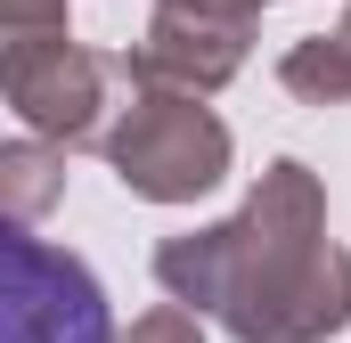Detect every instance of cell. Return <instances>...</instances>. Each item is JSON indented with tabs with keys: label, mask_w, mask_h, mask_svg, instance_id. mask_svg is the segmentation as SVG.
Here are the masks:
<instances>
[{
	"label": "cell",
	"mask_w": 351,
	"mask_h": 343,
	"mask_svg": "<svg viewBox=\"0 0 351 343\" xmlns=\"http://www.w3.org/2000/svg\"><path fill=\"white\" fill-rule=\"evenodd\" d=\"M8 343H106L98 278L41 237H16L8 246Z\"/></svg>",
	"instance_id": "3957f363"
},
{
	"label": "cell",
	"mask_w": 351,
	"mask_h": 343,
	"mask_svg": "<svg viewBox=\"0 0 351 343\" xmlns=\"http://www.w3.org/2000/svg\"><path fill=\"white\" fill-rule=\"evenodd\" d=\"M131 343H196V327L172 319V311H156V319H139V327H131Z\"/></svg>",
	"instance_id": "52a82bcc"
},
{
	"label": "cell",
	"mask_w": 351,
	"mask_h": 343,
	"mask_svg": "<svg viewBox=\"0 0 351 343\" xmlns=\"http://www.w3.org/2000/svg\"><path fill=\"white\" fill-rule=\"evenodd\" d=\"M98 90H106V66L90 49H74L66 33H16L8 41V98H16V115L33 131L82 139L98 123V106H106Z\"/></svg>",
	"instance_id": "277c9868"
},
{
	"label": "cell",
	"mask_w": 351,
	"mask_h": 343,
	"mask_svg": "<svg viewBox=\"0 0 351 343\" xmlns=\"http://www.w3.org/2000/svg\"><path fill=\"white\" fill-rule=\"evenodd\" d=\"M164 8H180V16H221V25H245V8H254V0H164Z\"/></svg>",
	"instance_id": "ba28073f"
},
{
	"label": "cell",
	"mask_w": 351,
	"mask_h": 343,
	"mask_svg": "<svg viewBox=\"0 0 351 343\" xmlns=\"http://www.w3.org/2000/svg\"><path fill=\"white\" fill-rule=\"evenodd\" d=\"M8 172H16V213L33 221V213H41V196L58 188V180H49V156H33V147H16V156H8Z\"/></svg>",
	"instance_id": "8992f818"
},
{
	"label": "cell",
	"mask_w": 351,
	"mask_h": 343,
	"mask_svg": "<svg viewBox=\"0 0 351 343\" xmlns=\"http://www.w3.org/2000/svg\"><path fill=\"white\" fill-rule=\"evenodd\" d=\"M286 90H302V98H343L351 90V25L335 33V41L294 49V58H286Z\"/></svg>",
	"instance_id": "5b68a950"
},
{
	"label": "cell",
	"mask_w": 351,
	"mask_h": 343,
	"mask_svg": "<svg viewBox=\"0 0 351 343\" xmlns=\"http://www.w3.org/2000/svg\"><path fill=\"white\" fill-rule=\"evenodd\" d=\"M156 278L180 303H213L245 343H311L351 319V261L319 237V188L302 164H278L229 229L172 237Z\"/></svg>",
	"instance_id": "6da1fadb"
},
{
	"label": "cell",
	"mask_w": 351,
	"mask_h": 343,
	"mask_svg": "<svg viewBox=\"0 0 351 343\" xmlns=\"http://www.w3.org/2000/svg\"><path fill=\"white\" fill-rule=\"evenodd\" d=\"M106 147H114L123 188H139V196H156V204H180V196L213 188L221 164H229V131H221L204 106L172 98V90L139 98V106H131V123H123Z\"/></svg>",
	"instance_id": "7a4b0ae2"
}]
</instances>
